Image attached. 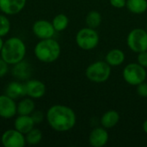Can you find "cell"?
<instances>
[{
    "mask_svg": "<svg viewBox=\"0 0 147 147\" xmlns=\"http://www.w3.org/2000/svg\"><path fill=\"white\" fill-rule=\"evenodd\" d=\"M49 126L57 132H67L72 129L77 122V116L72 109L65 105H53L47 113Z\"/></svg>",
    "mask_w": 147,
    "mask_h": 147,
    "instance_id": "cell-1",
    "label": "cell"
},
{
    "mask_svg": "<svg viewBox=\"0 0 147 147\" xmlns=\"http://www.w3.org/2000/svg\"><path fill=\"white\" fill-rule=\"evenodd\" d=\"M1 58L8 65H15L24 59L26 46L18 37H11L3 42L1 50Z\"/></svg>",
    "mask_w": 147,
    "mask_h": 147,
    "instance_id": "cell-2",
    "label": "cell"
},
{
    "mask_svg": "<svg viewBox=\"0 0 147 147\" xmlns=\"http://www.w3.org/2000/svg\"><path fill=\"white\" fill-rule=\"evenodd\" d=\"M60 53V45L53 38L40 40L34 47L35 57L44 63H52L56 61L59 59Z\"/></svg>",
    "mask_w": 147,
    "mask_h": 147,
    "instance_id": "cell-3",
    "label": "cell"
},
{
    "mask_svg": "<svg viewBox=\"0 0 147 147\" xmlns=\"http://www.w3.org/2000/svg\"><path fill=\"white\" fill-rule=\"evenodd\" d=\"M111 75V66L103 60L91 63L85 70L86 78L93 83L100 84L106 82Z\"/></svg>",
    "mask_w": 147,
    "mask_h": 147,
    "instance_id": "cell-4",
    "label": "cell"
},
{
    "mask_svg": "<svg viewBox=\"0 0 147 147\" xmlns=\"http://www.w3.org/2000/svg\"><path fill=\"white\" fill-rule=\"evenodd\" d=\"M100 37L95 28H83L76 34V43L83 50L89 51L96 48L99 44Z\"/></svg>",
    "mask_w": 147,
    "mask_h": 147,
    "instance_id": "cell-5",
    "label": "cell"
},
{
    "mask_svg": "<svg viewBox=\"0 0 147 147\" xmlns=\"http://www.w3.org/2000/svg\"><path fill=\"white\" fill-rule=\"evenodd\" d=\"M122 77L125 82L128 84L137 86L140 83L146 81L147 71L146 68L139 63H130L124 67Z\"/></svg>",
    "mask_w": 147,
    "mask_h": 147,
    "instance_id": "cell-6",
    "label": "cell"
},
{
    "mask_svg": "<svg viewBox=\"0 0 147 147\" xmlns=\"http://www.w3.org/2000/svg\"><path fill=\"white\" fill-rule=\"evenodd\" d=\"M127 44L134 53H139L147 51L146 30L140 28L132 29L127 37Z\"/></svg>",
    "mask_w": 147,
    "mask_h": 147,
    "instance_id": "cell-7",
    "label": "cell"
},
{
    "mask_svg": "<svg viewBox=\"0 0 147 147\" xmlns=\"http://www.w3.org/2000/svg\"><path fill=\"white\" fill-rule=\"evenodd\" d=\"M1 141L4 147H23L27 143L24 134L16 129L5 131L2 135Z\"/></svg>",
    "mask_w": 147,
    "mask_h": 147,
    "instance_id": "cell-8",
    "label": "cell"
},
{
    "mask_svg": "<svg viewBox=\"0 0 147 147\" xmlns=\"http://www.w3.org/2000/svg\"><path fill=\"white\" fill-rule=\"evenodd\" d=\"M34 34L40 40L53 38L56 30L54 29L53 23L46 20L36 21L33 25Z\"/></svg>",
    "mask_w": 147,
    "mask_h": 147,
    "instance_id": "cell-9",
    "label": "cell"
},
{
    "mask_svg": "<svg viewBox=\"0 0 147 147\" xmlns=\"http://www.w3.org/2000/svg\"><path fill=\"white\" fill-rule=\"evenodd\" d=\"M109 136L103 127L94 128L89 135V143L93 147H103L107 145Z\"/></svg>",
    "mask_w": 147,
    "mask_h": 147,
    "instance_id": "cell-10",
    "label": "cell"
},
{
    "mask_svg": "<svg viewBox=\"0 0 147 147\" xmlns=\"http://www.w3.org/2000/svg\"><path fill=\"white\" fill-rule=\"evenodd\" d=\"M16 113V104L14 99L7 95H0V117L10 119Z\"/></svg>",
    "mask_w": 147,
    "mask_h": 147,
    "instance_id": "cell-11",
    "label": "cell"
},
{
    "mask_svg": "<svg viewBox=\"0 0 147 147\" xmlns=\"http://www.w3.org/2000/svg\"><path fill=\"white\" fill-rule=\"evenodd\" d=\"M26 95L31 98H40L46 93V85L43 82L36 79H28L25 84Z\"/></svg>",
    "mask_w": 147,
    "mask_h": 147,
    "instance_id": "cell-12",
    "label": "cell"
},
{
    "mask_svg": "<svg viewBox=\"0 0 147 147\" xmlns=\"http://www.w3.org/2000/svg\"><path fill=\"white\" fill-rule=\"evenodd\" d=\"M32 66L31 64L28 61L22 60L15 65H13L12 68V75L22 81L28 80L32 75Z\"/></svg>",
    "mask_w": 147,
    "mask_h": 147,
    "instance_id": "cell-13",
    "label": "cell"
},
{
    "mask_svg": "<svg viewBox=\"0 0 147 147\" xmlns=\"http://www.w3.org/2000/svg\"><path fill=\"white\" fill-rule=\"evenodd\" d=\"M27 0H0V9L6 15H16L22 11Z\"/></svg>",
    "mask_w": 147,
    "mask_h": 147,
    "instance_id": "cell-14",
    "label": "cell"
},
{
    "mask_svg": "<svg viewBox=\"0 0 147 147\" xmlns=\"http://www.w3.org/2000/svg\"><path fill=\"white\" fill-rule=\"evenodd\" d=\"M121 116L120 114L114 109H110L106 111L102 116L101 117L100 122L102 127H103L106 129H110L115 127L120 121Z\"/></svg>",
    "mask_w": 147,
    "mask_h": 147,
    "instance_id": "cell-15",
    "label": "cell"
},
{
    "mask_svg": "<svg viewBox=\"0 0 147 147\" xmlns=\"http://www.w3.org/2000/svg\"><path fill=\"white\" fill-rule=\"evenodd\" d=\"M105 61L111 67H117L125 61V53L121 49L114 48L108 52L105 57Z\"/></svg>",
    "mask_w": 147,
    "mask_h": 147,
    "instance_id": "cell-16",
    "label": "cell"
},
{
    "mask_svg": "<svg viewBox=\"0 0 147 147\" xmlns=\"http://www.w3.org/2000/svg\"><path fill=\"white\" fill-rule=\"evenodd\" d=\"M15 129L23 134H27L34 128V122L30 115H19L15 121Z\"/></svg>",
    "mask_w": 147,
    "mask_h": 147,
    "instance_id": "cell-17",
    "label": "cell"
},
{
    "mask_svg": "<svg viewBox=\"0 0 147 147\" xmlns=\"http://www.w3.org/2000/svg\"><path fill=\"white\" fill-rule=\"evenodd\" d=\"M5 95H7L12 99H17L26 96L25 84H22L16 81L10 82L6 87Z\"/></svg>",
    "mask_w": 147,
    "mask_h": 147,
    "instance_id": "cell-18",
    "label": "cell"
},
{
    "mask_svg": "<svg viewBox=\"0 0 147 147\" xmlns=\"http://www.w3.org/2000/svg\"><path fill=\"white\" fill-rule=\"evenodd\" d=\"M34 102L30 98H24L16 105V112L19 115H30L34 111Z\"/></svg>",
    "mask_w": 147,
    "mask_h": 147,
    "instance_id": "cell-19",
    "label": "cell"
},
{
    "mask_svg": "<svg viewBox=\"0 0 147 147\" xmlns=\"http://www.w3.org/2000/svg\"><path fill=\"white\" fill-rule=\"evenodd\" d=\"M126 7L136 15H140L147 10V0H127Z\"/></svg>",
    "mask_w": 147,
    "mask_h": 147,
    "instance_id": "cell-20",
    "label": "cell"
},
{
    "mask_svg": "<svg viewBox=\"0 0 147 147\" xmlns=\"http://www.w3.org/2000/svg\"><path fill=\"white\" fill-rule=\"evenodd\" d=\"M85 23L87 27L91 28H98L102 23V15L96 10L90 11L85 16Z\"/></svg>",
    "mask_w": 147,
    "mask_h": 147,
    "instance_id": "cell-21",
    "label": "cell"
},
{
    "mask_svg": "<svg viewBox=\"0 0 147 147\" xmlns=\"http://www.w3.org/2000/svg\"><path fill=\"white\" fill-rule=\"evenodd\" d=\"M53 26L57 32L64 31L69 24V19L65 14H58L53 19Z\"/></svg>",
    "mask_w": 147,
    "mask_h": 147,
    "instance_id": "cell-22",
    "label": "cell"
},
{
    "mask_svg": "<svg viewBox=\"0 0 147 147\" xmlns=\"http://www.w3.org/2000/svg\"><path fill=\"white\" fill-rule=\"evenodd\" d=\"M26 142L29 145H37L42 139V133L37 128H33L26 134Z\"/></svg>",
    "mask_w": 147,
    "mask_h": 147,
    "instance_id": "cell-23",
    "label": "cell"
},
{
    "mask_svg": "<svg viewBox=\"0 0 147 147\" xmlns=\"http://www.w3.org/2000/svg\"><path fill=\"white\" fill-rule=\"evenodd\" d=\"M10 29L9 20L3 15H0V37L5 36Z\"/></svg>",
    "mask_w": 147,
    "mask_h": 147,
    "instance_id": "cell-24",
    "label": "cell"
},
{
    "mask_svg": "<svg viewBox=\"0 0 147 147\" xmlns=\"http://www.w3.org/2000/svg\"><path fill=\"white\" fill-rule=\"evenodd\" d=\"M137 94L141 97H147V83L146 81L137 85Z\"/></svg>",
    "mask_w": 147,
    "mask_h": 147,
    "instance_id": "cell-25",
    "label": "cell"
},
{
    "mask_svg": "<svg viewBox=\"0 0 147 147\" xmlns=\"http://www.w3.org/2000/svg\"><path fill=\"white\" fill-rule=\"evenodd\" d=\"M137 63H139L143 67L147 68V51H144L138 53Z\"/></svg>",
    "mask_w": 147,
    "mask_h": 147,
    "instance_id": "cell-26",
    "label": "cell"
},
{
    "mask_svg": "<svg viewBox=\"0 0 147 147\" xmlns=\"http://www.w3.org/2000/svg\"><path fill=\"white\" fill-rule=\"evenodd\" d=\"M30 116L32 117L34 124L40 123L43 121V119H44V115H43V113L41 111H34L30 115Z\"/></svg>",
    "mask_w": 147,
    "mask_h": 147,
    "instance_id": "cell-27",
    "label": "cell"
},
{
    "mask_svg": "<svg viewBox=\"0 0 147 147\" xmlns=\"http://www.w3.org/2000/svg\"><path fill=\"white\" fill-rule=\"evenodd\" d=\"M109 3L111 6L116 9H122L126 7L127 0H109Z\"/></svg>",
    "mask_w": 147,
    "mask_h": 147,
    "instance_id": "cell-28",
    "label": "cell"
},
{
    "mask_svg": "<svg viewBox=\"0 0 147 147\" xmlns=\"http://www.w3.org/2000/svg\"><path fill=\"white\" fill-rule=\"evenodd\" d=\"M8 72V64L1 58L0 59V78L3 77Z\"/></svg>",
    "mask_w": 147,
    "mask_h": 147,
    "instance_id": "cell-29",
    "label": "cell"
},
{
    "mask_svg": "<svg viewBox=\"0 0 147 147\" xmlns=\"http://www.w3.org/2000/svg\"><path fill=\"white\" fill-rule=\"evenodd\" d=\"M142 128H143V131L145 132V134H147V120H146V121L143 122Z\"/></svg>",
    "mask_w": 147,
    "mask_h": 147,
    "instance_id": "cell-30",
    "label": "cell"
},
{
    "mask_svg": "<svg viewBox=\"0 0 147 147\" xmlns=\"http://www.w3.org/2000/svg\"><path fill=\"white\" fill-rule=\"evenodd\" d=\"M3 41L2 38L0 37V52H1V50H2V47H3Z\"/></svg>",
    "mask_w": 147,
    "mask_h": 147,
    "instance_id": "cell-31",
    "label": "cell"
},
{
    "mask_svg": "<svg viewBox=\"0 0 147 147\" xmlns=\"http://www.w3.org/2000/svg\"><path fill=\"white\" fill-rule=\"evenodd\" d=\"M146 32H147V25H146Z\"/></svg>",
    "mask_w": 147,
    "mask_h": 147,
    "instance_id": "cell-32",
    "label": "cell"
}]
</instances>
